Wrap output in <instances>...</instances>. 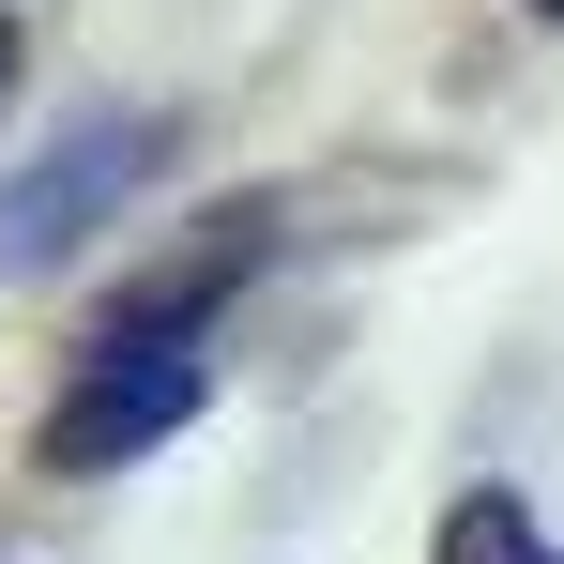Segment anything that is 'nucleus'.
Wrapping results in <instances>:
<instances>
[{"instance_id": "20e7f679", "label": "nucleus", "mask_w": 564, "mask_h": 564, "mask_svg": "<svg viewBox=\"0 0 564 564\" xmlns=\"http://www.w3.org/2000/svg\"><path fill=\"white\" fill-rule=\"evenodd\" d=\"M15 77H31V31H15V15H0V107H15Z\"/></svg>"}, {"instance_id": "39448f33", "label": "nucleus", "mask_w": 564, "mask_h": 564, "mask_svg": "<svg viewBox=\"0 0 564 564\" xmlns=\"http://www.w3.org/2000/svg\"><path fill=\"white\" fill-rule=\"evenodd\" d=\"M534 15H564V0H534Z\"/></svg>"}, {"instance_id": "7ed1b4c3", "label": "nucleus", "mask_w": 564, "mask_h": 564, "mask_svg": "<svg viewBox=\"0 0 564 564\" xmlns=\"http://www.w3.org/2000/svg\"><path fill=\"white\" fill-rule=\"evenodd\" d=\"M443 564H550V534H534V503H519V488H458Z\"/></svg>"}, {"instance_id": "f257e3e1", "label": "nucleus", "mask_w": 564, "mask_h": 564, "mask_svg": "<svg viewBox=\"0 0 564 564\" xmlns=\"http://www.w3.org/2000/svg\"><path fill=\"white\" fill-rule=\"evenodd\" d=\"M184 412H198V336H169V321H107L93 367L62 381V412L31 427V458H46V473H122V458H153Z\"/></svg>"}, {"instance_id": "f03ea898", "label": "nucleus", "mask_w": 564, "mask_h": 564, "mask_svg": "<svg viewBox=\"0 0 564 564\" xmlns=\"http://www.w3.org/2000/svg\"><path fill=\"white\" fill-rule=\"evenodd\" d=\"M169 169V122L153 107H107V122H77L62 153H31L15 184H0V275H46V260H77L122 198Z\"/></svg>"}]
</instances>
